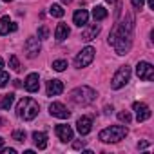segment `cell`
Segmentation results:
<instances>
[{"label":"cell","instance_id":"6da1fadb","mask_svg":"<svg viewBox=\"0 0 154 154\" xmlns=\"http://www.w3.org/2000/svg\"><path fill=\"white\" fill-rule=\"evenodd\" d=\"M132 27H134V18L127 15V20L116 24L109 35V44L114 47L118 54H127L131 45H132Z\"/></svg>","mask_w":154,"mask_h":154},{"label":"cell","instance_id":"7a4b0ae2","mask_svg":"<svg viewBox=\"0 0 154 154\" xmlns=\"http://www.w3.org/2000/svg\"><path fill=\"white\" fill-rule=\"evenodd\" d=\"M38 111H40V107L33 98H22L18 102V105H17V116L26 120V122L35 120L38 116Z\"/></svg>","mask_w":154,"mask_h":154},{"label":"cell","instance_id":"3957f363","mask_svg":"<svg viewBox=\"0 0 154 154\" xmlns=\"http://www.w3.org/2000/svg\"><path fill=\"white\" fill-rule=\"evenodd\" d=\"M127 134H129V129L125 125H111L100 132V140L103 143H116V141L123 140Z\"/></svg>","mask_w":154,"mask_h":154},{"label":"cell","instance_id":"277c9868","mask_svg":"<svg viewBox=\"0 0 154 154\" xmlns=\"http://www.w3.org/2000/svg\"><path fill=\"white\" fill-rule=\"evenodd\" d=\"M96 98V91L87 87V85H82V87H76L72 93H71V100L76 103V105H89L93 103Z\"/></svg>","mask_w":154,"mask_h":154},{"label":"cell","instance_id":"5b68a950","mask_svg":"<svg viewBox=\"0 0 154 154\" xmlns=\"http://www.w3.org/2000/svg\"><path fill=\"white\" fill-rule=\"evenodd\" d=\"M131 80V67L129 65H122L114 76H112V80H111V87L112 89H122L123 85H127V82Z\"/></svg>","mask_w":154,"mask_h":154},{"label":"cell","instance_id":"8992f818","mask_svg":"<svg viewBox=\"0 0 154 154\" xmlns=\"http://www.w3.org/2000/svg\"><path fill=\"white\" fill-rule=\"evenodd\" d=\"M94 47H91V45H87V47H84L78 54H76V58H74V65L78 67V69H82V67H87L93 60H94Z\"/></svg>","mask_w":154,"mask_h":154},{"label":"cell","instance_id":"52a82bcc","mask_svg":"<svg viewBox=\"0 0 154 154\" xmlns=\"http://www.w3.org/2000/svg\"><path fill=\"white\" fill-rule=\"evenodd\" d=\"M136 74L140 80H152L154 78V67L149 62H138L136 65Z\"/></svg>","mask_w":154,"mask_h":154},{"label":"cell","instance_id":"ba28073f","mask_svg":"<svg viewBox=\"0 0 154 154\" xmlns=\"http://www.w3.org/2000/svg\"><path fill=\"white\" fill-rule=\"evenodd\" d=\"M24 49H26L27 58L38 56V53H40V40H38L36 36H29V38L26 40V44H24Z\"/></svg>","mask_w":154,"mask_h":154},{"label":"cell","instance_id":"9c48e42d","mask_svg":"<svg viewBox=\"0 0 154 154\" xmlns=\"http://www.w3.org/2000/svg\"><path fill=\"white\" fill-rule=\"evenodd\" d=\"M49 112H51V116L60 118V120H65V118L71 116V112L67 111V107H65L63 103H60V102H53V103L49 105Z\"/></svg>","mask_w":154,"mask_h":154},{"label":"cell","instance_id":"30bf717a","mask_svg":"<svg viewBox=\"0 0 154 154\" xmlns=\"http://www.w3.org/2000/svg\"><path fill=\"white\" fill-rule=\"evenodd\" d=\"M132 109L136 111V120H138V122H145V120L150 118V109H149L147 103H143V102H136V103L132 105Z\"/></svg>","mask_w":154,"mask_h":154},{"label":"cell","instance_id":"8fae6325","mask_svg":"<svg viewBox=\"0 0 154 154\" xmlns=\"http://www.w3.org/2000/svg\"><path fill=\"white\" fill-rule=\"evenodd\" d=\"M91 129H93V120H91L89 116H82V118H78V122H76V131H78L82 136L89 134Z\"/></svg>","mask_w":154,"mask_h":154},{"label":"cell","instance_id":"7c38bea8","mask_svg":"<svg viewBox=\"0 0 154 154\" xmlns=\"http://www.w3.org/2000/svg\"><path fill=\"white\" fill-rule=\"evenodd\" d=\"M26 89L29 91V93H36L38 89H40V78H38V74L36 72H31V74H27V78H26Z\"/></svg>","mask_w":154,"mask_h":154},{"label":"cell","instance_id":"4fadbf2b","mask_svg":"<svg viewBox=\"0 0 154 154\" xmlns=\"http://www.w3.org/2000/svg\"><path fill=\"white\" fill-rule=\"evenodd\" d=\"M98 35H100V26H98V24H93V26H89V27H85V29L82 31V40L91 42V40H94Z\"/></svg>","mask_w":154,"mask_h":154},{"label":"cell","instance_id":"5bb4252c","mask_svg":"<svg viewBox=\"0 0 154 154\" xmlns=\"http://www.w3.org/2000/svg\"><path fill=\"white\" fill-rule=\"evenodd\" d=\"M63 91V84L60 80H49L47 82V96H58Z\"/></svg>","mask_w":154,"mask_h":154},{"label":"cell","instance_id":"9a60e30c","mask_svg":"<svg viewBox=\"0 0 154 154\" xmlns=\"http://www.w3.org/2000/svg\"><path fill=\"white\" fill-rule=\"evenodd\" d=\"M56 136L62 141H71L72 140V129L69 125H56Z\"/></svg>","mask_w":154,"mask_h":154},{"label":"cell","instance_id":"2e32d148","mask_svg":"<svg viewBox=\"0 0 154 154\" xmlns=\"http://www.w3.org/2000/svg\"><path fill=\"white\" fill-rule=\"evenodd\" d=\"M87 20H89V13H87L85 9H78V11L72 15V22L78 26V27L85 26V24H87Z\"/></svg>","mask_w":154,"mask_h":154},{"label":"cell","instance_id":"e0dca14e","mask_svg":"<svg viewBox=\"0 0 154 154\" xmlns=\"http://www.w3.org/2000/svg\"><path fill=\"white\" fill-rule=\"evenodd\" d=\"M33 140H35V145H36L40 150L47 147V134H45V132H38V131H35V132H33Z\"/></svg>","mask_w":154,"mask_h":154},{"label":"cell","instance_id":"ac0fdd59","mask_svg":"<svg viewBox=\"0 0 154 154\" xmlns=\"http://www.w3.org/2000/svg\"><path fill=\"white\" fill-rule=\"evenodd\" d=\"M69 27L65 26V24H58L56 26V29H54V38L56 40H65L67 36H69Z\"/></svg>","mask_w":154,"mask_h":154},{"label":"cell","instance_id":"d6986e66","mask_svg":"<svg viewBox=\"0 0 154 154\" xmlns=\"http://www.w3.org/2000/svg\"><path fill=\"white\" fill-rule=\"evenodd\" d=\"M93 17H94V20H105L107 18V9L103 6H96L93 9Z\"/></svg>","mask_w":154,"mask_h":154},{"label":"cell","instance_id":"ffe728a7","mask_svg":"<svg viewBox=\"0 0 154 154\" xmlns=\"http://www.w3.org/2000/svg\"><path fill=\"white\" fill-rule=\"evenodd\" d=\"M49 13H51V17H54V18H62V17L65 15L63 8H62V6H58V4H53V6L49 8Z\"/></svg>","mask_w":154,"mask_h":154},{"label":"cell","instance_id":"44dd1931","mask_svg":"<svg viewBox=\"0 0 154 154\" xmlns=\"http://www.w3.org/2000/svg\"><path fill=\"white\" fill-rule=\"evenodd\" d=\"M9 24H11L9 17H2V18H0V35H8L9 33Z\"/></svg>","mask_w":154,"mask_h":154},{"label":"cell","instance_id":"7402d4cb","mask_svg":"<svg viewBox=\"0 0 154 154\" xmlns=\"http://www.w3.org/2000/svg\"><path fill=\"white\" fill-rule=\"evenodd\" d=\"M13 102H15V96L13 94H6L4 98H2V102H0V109H9L11 105H13Z\"/></svg>","mask_w":154,"mask_h":154},{"label":"cell","instance_id":"603a6c76","mask_svg":"<svg viewBox=\"0 0 154 154\" xmlns=\"http://www.w3.org/2000/svg\"><path fill=\"white\" fill-rule=\"evenodd\" d=\"M118 120H120V122H123V123H131L132 116H131V112H129V111H122V112H118Z\"/></svg>","mask_w":154,"mask_h":154},{"label":"cell","instance_id":"cb8c5ba5","mask_svg":"<svg viewBox=\"0 0 154 154\" xmlns=\"http://www.w3.org/2000/svg\"><path fill=\"white\" fill-rule=\"evenodd\" d=\"M65 67H67V62L65 60H54L53 62V69L54 71H65Z\"/></svg>","mask_w":154,"mask_h":154},{"label":"cell","instance_id":"d4e9b609","mask_svg":"<svg viewBox=\"0 0 154 154\" xmlns=\"http://www.w3.org/2000/svg\"><path fill=\"white\" fill-rule=\"evenodd\" d=\"M13 140H17V141H26V131H22V129H18V131H15L13 132Z\"/></svg>","mask_w":154,"mask_h":154},{"label":"cell","instance_id":"484cf974","mask_svg":"<svg viewBox=\"0 0 154 154\" xmlns=\"http://www.w3.org/2000/svg\"><path fill=\"white\" fill-rule=\"evenodd\" d=\"M9 67H11L13 71H20V62H18V58H17L15 54L9 58Z\"/></svg>","mask_w":154,"mask_h":154},{"label":"cell","instance_id":"4316f807","mask_svg":"<svg viewBox=\"0 0 154 154\" xmlns=\"http://www.w3.org/2000/svg\"><path fill=\"white\" fill-rule=\"evenodd\" d=\"M47 36H49V29H47L45 26L38 27V40H45Z\"/></svg>","mask_w":154,"mask_h":154},{"label":"cell","instance_id":"83f0119b","mask_svg":"<svg viewBox=\"0 0 154 154\" xmlns=\"http://www.w3.org/2000/svg\"><path fill=\"white\" fill-rule=\"evenodd\" d=\"M9 82V74L4 72V71H0V87H6Z\"/></svg>","mask_w":154,"mask_h":154},{"label":"cell","instance_id":"f1b7e54d","mask_svg":"<svg viewBox=\"0 0 154 154\" xmlns=\"http://www.w3.org/2000/svg\"><path fill=\"white\" fill-rule=\"evenodd\" d=\"M143 4H145V0H132V8H136V9H141Z\"/></svg>","mask_w":154,"mask_h":154},{"label":"cell","instance_id":"f546056e","mask_svg":"<svg viewBox=\"0 0 154 154\" xmlns=\"http://www.w3.org/2000/svg\"><path fill=\"white\" fill-rule=\"evenodd\" d=\"M2 154H17V150L15 149H4L2 147Z\"/></svg>","mask_w":154,"mask_h":154},{"label":"cell","instance_id":"4dcf8cb0","mask_svg":"<svg viewBox=\"0 0 154 154\" xmlns=\"http://www.w3.org/2000/svg\"><path fill=\"white\" fill-rule=\"evenodd\" d=\"M84 143H85V141H74V143H72V147H74V149H82V147H84Z\"/></svg>","mask_w":154,"mask_h":154},{"label":"cell","instance_id":"1f68e13d","mask_svg":"<svg viewBox=\"0 0 154 154\" xmlns=\"http://www.w3.org/2000/svg\"><path fill=\"white\" fill-rule=\"evenodd\" d=\"M147 145H149V143H147V141H140V143H138V149H145V147H147Z\"/></svg>","mask_w":154,"mask_h":154},{"label":"cell","instance_id":"d6a6232c","mask_svg":"<svg viewBox=\"0 0 154 154\" xmlns=\"http://www.w3.org/2000/svg\"><path fill=\"white\" fill-rule=\"evenodd\" d=\"M9 31H17V24L11 22V24H9Z\"/></svg>","mask_w":154,"mask_h":154},{"label":"cell","instance_id":"836d02e7","mask_svg":"<svg viewBox=\"0 0 154 154\" xmlns=\"http://www.w3.org/2000/svg\"><path fill=\"white\" fill-rule=\"evenodd\" d=\"M149 8H150V9H154V0H149Z\"/></svg>","mask_w":154,"mask_h":154},{"label":"cell","instance_id":"e575fe53","mask_svg":"<svg viewBox=\"0 0 154 154\" xmlns=\"http://www.w3.org/2000/svg\"><path fill=\"white\" fill-rule=\"evenodd\" d=\"M2 147H4V138L0 136V149H2Z\"/></svg>","mask_w":154,"mask_h":154},{"label":"cell","instance_id":"d590c367","mask_svg":"<svg viewBox=\"0 0 154 154\" xmlns=\"http://www.w3.org/2000/svg\"><path fill=\"white\" fill-rule=\"evenodd\" d=\"M2 69H4V60L0 58V71H2Z\"/></svg>","mask_w":154,"mask_h":154},{"label":"cell","instance_id":"8d00e7d4","mask_svg":"<svg viewBox=\"0 0 154 154\" xmlns=\"http://www.w3.org/2000/svg\"><path fill=\"white\" fill-rule=\"evenodd\" d=\"M63 2H65V4H69V2H72V0H63Z\"/></svg>","mask_w":154,"mask_h":154},{"label":"cell","instance_id":"74e56055","mask_svg":"<svg viewBox=\"0 0 154 154\" xmlns=\"http://www.w3.org/2000/svg\"><path fill=\"white\" fill-rule=\"evenodd\" d=\"M2 2H13V0H2Z\"/></svg>","mask_w":154,"mask_h":154}]
</instances>
